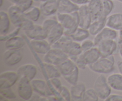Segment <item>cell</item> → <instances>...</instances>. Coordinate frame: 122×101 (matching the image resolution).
Wrapping results in <instances>:
<instances>
[{
    "mask_svg": "<svg viewBox=\"0 0 122 101\" xmlns=\"http://www.w3.org/2000/svg\"><path fill=\"white\" fill-rule=\"evenodd\" d=\"M11 23L15 27H19L24 32L29 30L34 26V22L27 19L24 12L17 6L12 5L7 10Z\"/></svg>",
    "mask_w": 122,
    "mask_h": 101,
    "instance_id": "cell-1",
    "label": "cell"
},
{
    "mask_svg": "<svg viewBox=\"0 0 122 101\" xmlns=\"http://www.w3.org/2000/svg\"><path fill=\"white\" fill-rule=\"evenodd\" d=\"M56 18L64 29V34L70 36L79 27L78 11L72 13H57Z\"/></svg>",
    "mask_w": 122,
    "mask_h": 101,
    "instance_id": "cell-2",
    "label": "cell"
},
{
    "mask_svg": "<svg viewBox=\"0 0 122 101\" xmlns=\"http://www.w3.org/2000/svg\"><path fill=\"white\" fill-rule=\"evenodd\" d=\"M115 58L114 56L101 57L94 64L88 65V67L93 72L98 74H107L115 70Z\"/></svg>",
    "mask_w": 122,
    "mask_h": 101,
    "instance_id": "cell-3",
    "label": "cell"
},
{
    "mask_svg": "<svg viewBox=\"0 0 122 101\" xmlns=\"http://www.w3.org/2000/svg\"><path fill=\"white\" fill-rule=\"evenodd\" d=\"M93 88L97 93L100 99L104 101L107 98L112 92V87L108 84L107 77L103 74H100L98 76L94 82Z\"/></svg>",
    "mask_w": 122,
    "mask_h": 101,
    "instance_id": "cell-4",
    "label": "cell"
},
{
    "mask_svg": "<svg viewBox=\"0 0 122 101\" xmlns=\"http://www.w3.org/2000/svg\"><path fill=\"white\" fill-rule=\"evenodd\" d=\"M17 91L20 99L25 101H30L34 93L31 81L26 77H20L17 82Z\"/></svg>",
    "mask_w": 122,
    "mask_h": 101,
    "instance_id": "cell-5",
    "label": "cell"
},
{
    "mask_svg": "<svg viewBox=\"0 0 122 101\" xmlns=\"http://www.w3.org/2000/svg\"><path fill=\"white\" fill-rule=\"evenodd\" d=\"M68 58V55L63 50L52 47L46 54L44 55L43 60L45 63L58 66Z\"/></svg>",
    "mask_w": 122,
    "mask_h": 101,
    "instance_id": "cell-6",
    "label": "cell"
},
{
    "mask_svg": "<svg viewBox=\"0 0 122 101\" xmlns=\"http://www.w3.org/2000/svg\"><path fill=\"white\" fill-rule=\"evenodd\" d=\"M23 59V53L20 49H6L2 53L3 62L8 67L19 64Z\"/></svg>",
    "mask_w": 122,
    "mask_h": 101,
    "instance_id": "cell-7",
    "label": "cell"
},
{
    "mask_svg": "<svg viewBox=\"0 0 122 101\" xmlns=\"http://www.w3.org/2000/svg\"><path fill=\"white\" fill-rule=\"evenodd\" d=\"M19 76L17 71H6L0 74V89L13 87L19 81Z\"/></svg>",
    "mask_w": 122,
    "mask_h": 101,
    "instance_id": "cell-8",
    "label": "cell"
},
{
    "mask_svg": "<svg viewBox=\"0 0 122 101\" xmlns=\"http://www.w3.org/2000/svg\"><path fill=\"white\" fill-rule=\"evenodd\" d=\"M101 54V57L113 55L118 49V43L115 40H104L97 46Z\"/></svg>",
    "mask_w": 122,
    "mask_h": 101,
    "instance_id": "cell-9",
    "label": "cell"
},
{
    "mask_svg": "<svg viewBox=\"0 0 122 101\" xmlns=\"http://www.w3.org/2000/svg\"><path fill=\"white\" fill-rule=\"evenodd\" d=\"M31 83L34 92L38 95L44 97H48L50 95H54L46 80L34 78L31 80Z\"/></svg>",
    "mask_w": 122,
    "mask_h": 101,
    "instance_id": "cell-10",
    "label": "cell"
},
{
    "mask_svg": "<svg viewBox=\"0 0 122 101\" xmlns=\"http://www.w3.org/2000/svg\"><path fill=\"white\" fill-rule=\"evenodd\" d=\"M29 48L37 54L44 55L52 48V45L46 39L30 40L29 42Z\"/></svg>",
    "mask_w": 122,
    "mask_h": 101,
    "instance_id": "cell-11",
    "label": "cell"
},
{
    "mask_svg": "<svg viewBox=\"0 0 122 101\" xmlns=\"http://www.w3.org/2000/svg\"><path fill=\"white\" fill-rule=\"evenodd\" d=\"M118 34L117 30L106 26L102 30H101L95 36L94 38V42L95 46H97L101 41L104 40H116Z\"/></svg>",
    "mask_w": 122,
    "mask_h": 101,
    "instance_id": "cell-12",
    "label": "cell"
},
{
    "mask_svg": "<svg viewBox=\"0 0 122 101\" xmlns=\"http://www.w3.org/2000/svg\"><path fill=\"white\" fill-rule=\"evenodd\" d=\"M78 14L79 17V27L88 29L92 21V19L87 4L79 6Z\"/></svg>",
    "mask_w": 122,
    "mask_h": 101,
    "instance_id": "cell-13",
    "label": "cell"
},
{
    "mask_svg": "<svg viewBox=\"0 0 122 101\" xmlns=\"http://www.w3.org/2000/svg\"><path fill=\"white\" fill-rule=\"evenodd\" d=\"M92 21L98 20L103 15V5L102 0H89L87 4Z\"/></svg>",
    "mask_w": 122,
    "mask_h": 101,
    "instance_id": "cell-14",
    "label": "cell"
},
{
    "mask_svg": "<svg viewBox=\"0 0 122 101\" xmlns=\"http://www.w3.org/2000/svg\"><path fill=\"white\" fill-rule=\"evenodd\" d=\"M58 5V0H46L41 2L39 6L41 14L44 16L50 17L57 14Z\"/></svg>",
    "mask_w": 122,
    "mask_h": 101,
    "instance_id": "cell-15",
    "label": "cell"
},
{
    "mask_svg": "<svg viewBox=\"0 0 122 101\" xmlns=\"http://www.w3.org/2000/svg\"><path fill=\"white\" fill-rule=\"evenodd\" d=\"M38 72V68L32 64H26L19 67L17 72L20 77H26L29 80L34 79Z\"/></svg>",
    "mask_w": 122,
    "mask_h": 101,
    "instance_id": "cell-16",
    "label": "cell"
},
{
    "mask_svg": "<svg viewBox=\"0 0 122 101\" xmlns=\"http://www.w3.org/2000/svg\"><path fill=\"white\" fill-rule=\"evenodd\" d=\"M26 37L30 40H40L46 39L47 37V33L44 29L42 25H36L25 32Z\"/></svg>",
    "mask_w": 122,
    "mask_h": 101,
    "instance_id": "cell-17",
    "label": "cell"
},
{
    "mask_svg": "<svg viewBox=\"0 0 122 101\" xmlns=\"http://www.w3.org/2000/svg\"><path fill=\"white\" fill-rule=\"evenodd\" d=\"M61 50H63L67 55L69 58L77 57L83 53L81 48V43L73 40L69 42Z\"/></svg>",
    "mask_w": 122,
    "mask_h": 101,
    "instance_id": "cell-18",
    "label": "cell"
},
{
    "mask_svg": "<svg viewBox=\"0 0 122 101\" xmlns=\"http://www.w3.org/2000/svg\"><path fill=\"white\" fill-rule=\"evenodd\" d=\"M64 34V29L60 23H58L48 32L46 39L51 45H52Z\"/></svg>",
    "mask_w": 122,
    "mask_h": 101,
    "instance_id": "cell-19",
    "label": "cell"
},
{
    "mask_svg": "<svg viewBox=\"0 0 122 101\" xmlns=\"http://www.w3.org/2000/svg\"><path fill=\"white\" fill-rule=\"evenodd\" d=\"M41 69L44 75H46V80L54 77H60L61 76L58 67L53 64L41 62Z\"/></svg>",
    "mask_w": 122,
    "mask_h": 101,
    "instance_id": "cell-20",
    "label": "cell"
},
{
    "mask_svg": "<svg viewBox=\"0 0 122 101\" xmlns=\"http://www.w3.org/2000/svg\"><path fill=\"white\" fill-rule=\"evenodd\" d=\"M106 26L119 31L122 29V13H116L110 14L107 17Z\"/></svg>",
    "mask_w": 122,
    "mask_h": 101,
    "instance_id": "cell-21",
    "label": "cell"
},
{
    "mask_svg": "<svg viewBox=\"0 0 122 101\" xmlns=\"http://www.w3.org/2000/svg\"><path fill=\"white\" fill-rule=\"evenodd\" d=\"M86 90V89L85 84L83 83H77L75 85H71L70 89L71 101H83V96Z\"/></svg>",
    "mask_w": 122,
    "mask_h": 101,
    "instance_id": "cell-22",
    "label": "cell"
},
{
    "mask_svg": "<svg viewBox=\"0 0 122 101\" xmlns=\"http://www.w3.org/2000/svg\"><path fill=\"white\" fill-rule=\"evenodd\" d=\"M25 38L19 36L11 38L4 42V46L7 49H20L26 44Z\"/></svg>",
    "mask_w": 122,
    "mask_h": 101,
    "instance_id": "cell-23",
    "label": "cell"
},
{
    "mask_svg": "<svg viewBox=\"0 0 122 101\" xmlns=\"http://www.w3.org/2000/svg\"><path fill=\"white\" fill-rule=\"evenodd\" d=\"M79 6L70 0H58V11L60 13H72L78 11Z\"/></svg>",
    "mask_w": 122,
    "mask_h": 101,
    "instance_id": "cell-24",
    "label": "cell"
},
{
    "mask_svg": "<svg viewBox=\"0 0 122 101\" xmlns=\"http://www.w3.org/2000/svg\"><path fill=\"white\" fill-rule=\"evenodd\" d=\"M82 55L88 65L94 64L101 57V54L97 46H94L92 48L83 52Z\"/></svg>",
    "mask_w": 122,
    "mask_h": 101,
    "instance_id": "cell-25",
    "label": "cell"
},
{
    "mask_svg": "<svg viewBox=\"0 0 122 101\" xmlns=\"http://www.w3.org/2000/svg\"><path fill=\"white\" fill-rule=\"evenodd\" d=\"M57 67L59 69L61 76L64 77L70 74L75 70L77 66L75 62L69 58Z\"/></svg>",
    "mask_w": 122,
    "mask_h": 101,
    "instance_id": "cell-26",
    "label": "cell"
},
{
    "mask_svg": "<svg viewBox=\"0 0 122 101\" xmlns=\"http://www.w3.org/2000/svg\"><path fill=\"white\" fill-rule=\"evenodd\" d=\"M106 20H107V17L102 16L98 20L92 21L91 24L88 28V30L91 35L95 36L101 30L103 29L106 26Z\"/></svg>",
    "mask_w": 122,
    "mask_h": 101,
    "instance_id": "cell-27",
    "label": "cell"
},
{
    "mask_svg": "<svg viewBox=\"0 0 122 101\" xmlns=\"http://www.w3.org/2000/svg\"><path fill=\"white\" fill-rule=\"evenodd\" d=\"M11 23L8 13L0 11V35H5L9 32Z\"/></svg>",
    "mask_w": 122,
    "mask_h": 101,
    "instance_id": "cell-28",
    "label": "cell"
},
{
    "mask_svg": "<svg viewBox=\"0 0 122 101\" xmlns=\"http://www.w3.org/2000/svg\"><path fill=\"white\" fill-rule=\"evenodd\" d=\"M107 81L112 89L117 91H122V74L121 73H113L107 77Z\"/></svg>",
    "mask_w": 122,
    "mask_h": 101,
    "instance_id": "cell-29",
    "label": "cell"
},
{
    "mask_svg": "<svg viewBox=\"0 0 122 101\" xmlns=\"http://www.w3.org/2000/svg\"><path fill=\"white\" fill-rule=\"evenodd\" d=\"M90 35V33H89L88 29L79 27L77 29V30L73 34H71L70 36L72 38L73 40L80 43L82 42L85 39H88Z\"/></svg>",
    "mask_w": 122,
    "mask_h": 101,
    "instance_id": "cell-30",
    "label": "cell"
},
{
    "mask_svg": "<svg viewBox=\"0 0 122 101\" xmlns=\"http://www.w3.org/2000/svg\"><path fill=\"white\" fill-rule=\"evenodd\" d=\"M24 13L27 19L33 22H36L39 20L41 14V11L39 7L33 6L30 8L28 10L24 12Z\"/></svg>",
    "mask_w": 122,
    "mask_h": 101,
    "instance_id": "cell-31",
    "label": "cell"
},
{
    "mask_svg": "<svg viewBox=\"0 0 122 101\" xmlns=\"http://www.w3.org/2000/svg\"><path fill=\"white\" fill-rule=\"evenodd\" d=\"M13 5L19 7L23 12L28 10L32 7L33 0H7Z\"/></svg>",
    "mask_w": 122,
    "mask_h": 101,
    "instance_id": "cell-32",
    "label": "cell"
},
{
    "mask_svg": "<svg viewBox=\"0 0 122 101\" xmlns=\"http://www.w3.org/2000/svg\"><path fill=\"white\" fill-rule=\"evenodd\" d=\"M16 95L12 90L11 87L0 89V101H11L15 99Z\"/></svg>",
    "mask_w": 122,
    "mask_h": 101,
    "instance_id": "cell-33",
    "label": "cell"
},
{
    "mask_svg": "<svg viewBox=\"0 0 122 101\" xmlns=\"http://www.w3.org/2000/svg\"><path fill=\"white\" fill-rule=\"evenodd\" d=\"M100 97L94 88H90L86 90L83 96V101H98Z\"/></svg>",
    "mask_w": 122,
    "mask_h": 101,
    "instance_id": "cell-34",
    "label": "cell"
},
{
    "mask_svg": "<svg viewBox=\"0 0 122 101\" xmlns=\"http://www.w3.org/2000/svg\"><path fill=\"white\" fill-rule=\"evenodd\" d=\"M79 70L77 67L75 68V70L71 72L70 74L64 77V78L71 85H75L78 83L79 80Z\"/></svg>",
    "mask_w": 122,
    "mask_h": 101,
    "instance_id": "cell-35",
    "label": "cell"
},
{
    "mask_svg": "<svg viewBox=\"0 0 122 101\" xmlns=\"http://www.w3.org/2000/svg\"><path fill=\"white\" fill-rule=\"evenodd\" d=\"M103 5V15L105 17H107L111 14L114 7L113 0H102Z\"/></svg>",
    "mask_w": 122,
    "mask_h": 101,
    "instance_id": "cell-36",
    "label": "cell"
},
{
    "mask_svg": "<svg viewBox=\"0 0 122 101\" xmlns=\"http://www.w3.org/2000/svg\"><path fill=\"white\" fill-rule=\"evenodd\" d=\"M73 40L72 38L70 36L66 35V34H64L59 40H57L54 44L52 45V48H58L62 49L63 48L67 43L69 42H70V40Z\"/></svg>",
    "mask_w": 122,
    "mask_h": 101,
    "instance_id": "cell-37",
    "label": "cell"
},
{
    "mask_svg": "<svg viewBox=\"0 0 122 101\" xmlns=\"http://www.w3.org/2000/svg\"><path fill=\"white\" fill-rule=\"evenodd\" d=\"M58 23L57 18L54 19V18H48L46 19L42 23V26L48 33V32L54 27L56 24H57Z\"/></svg>",
    "mask_w": 122,
    "mask_h": 101,
    "instance_id": "cell-38",
    "label": "cell"
},
{
    "mask_svg": "<svg viewBox=\"0 0 122 101\" xmlns=\"http://www.w3.org/2000/svg\"><path fill=\"white\" fill-rule=\"evenodd\" d=\"M73 61H74L76 64V66L80 69V70H85L88 65L87 63H86L85 60L84 58H83L82 53L79 55V56L76 57H73V58H70Z\"/></svg>",
    "mask_w": 122,
    "mask_h": 101,
    "instance_id": "cell-39",
    "label": "cell"
},
{
    "mask_svg": "<svg viewBox=\"0 0 122 101\" xmlns=\"http://www.w3.org/2000/svg\"><path fill=\"white\" fill-rule=\"evenodd\" d=\"M59 94L60 97H61L62 101H71V93H70V90L67 89L66 87L63 86L60 90Z\"/></svg>",
    "mask_w": 122,
    "mask_h": 101,
    "instance_id": "cell-40",
    "label": "cell"
},
{
    "mask_svg": "<svg viewBox=\"0 0 122 101\" xmlns=\"http://www.w3.org/2000/svg\"><path fill=\"white\" fill-rule=\"evenodd\" d=\"M81 48H82V52H85L90 49L92 48L94 46H96L94 43V40H90V39H85V40L81 42Z\"/></svg>",
    "mask_w": 122,
    "mask_h": 101,
    "instance_id": "cell-41",
    "label": "cell"
},
{
    "mask_svg": "<svg viewBox=\"0 0 122 101\" xmlns=\"http://www.w3.org/2000/svg\"><path fill=\"white\" fill-rule=\"evenodd\" d=\"M20 30H21V29L19 28V27H15V29L13 30L11 32H8L7 34H5V35H0V40L1 42H5L10 38L17 36Z\"/></svg>",
    "mask_w": 122,
    "mask_h": 101,
    "instance_id": "cell-42",
    "label": "cell"
},
{
    "mask_svg": "<svg viewBox=\"0 0 122 101\" xmlns=\"http://www.w3.org/2000/svg\"><path fill=\"white\" fill-rule=\"evenodd\" d=\"M106 101H122V95L118 94H110L105 100Z\"/></svg>",
    "mask_w": 122,
    "mask_h": 101,
    "instance_id": "cell-43",
    "label": "cell"
},
{
    "mask_svg": "<svg viewBox=\"0 0 122 101\" xmlns=\"http://www.w3.org/2000/svg\"><path fill=\"white\" fill-rule=\"evenodd\" d=\"M70 1H72L75 4L79 6H81L82 5L87 4L89 0H70Z\"/></svg>",
    "mask_w": 122,
    "mask_h": 101,
    "instance_id": "cell-44",
    "label": "cell"
},
{
    "mask_svg": "<svg viewBox=\"0 0 122 101\" xmlns=\"http://www.w3.org/2000/svg\"><path fill=\"white\" fill-rule=\"evenodd\" d=\"M118 43V52L120 57L122 58V40L119 39L117 42Z\"/></svg>",
    "mask_w": 122,
    "mask_h": 101,
    "instance_id": "cell-45",
    "label": "cell"
},
{
    "mask_svg": "<svg viewBox=\"0 0 122 101\" xmlns=\"http://www.w3.org/2000/svg\"><path fill=\"white\" fill-rule=\"evenodd\" d=\"M117 68H118V70H119V72L121 73L122 74V61H118L117 64Z\"/></svg>",
    "mask_w": 122,
    "mask_h": 101,
    "instance_id": "cell-46",
    "label": "cell"
},
{
    "mask_svg": "<svg viewBox=\"0 0 122 101\" xmlns=\"http://www.w3.org/2000/svg\"><path fill=\"white\" fill-rule=\"evenodd\" d=\"M119 39H121V40H122V29L120 30H119Z\"/></svg>",
    "mask_w": 122,
    "mask_h": 101,
    "instance_id": "cell-47",
    "label": "cell"
},
{
    "mask_svg": "<svg viewBox=\"0 0 122 101\" xmlns=\"http://www.w3.org/2000/svg\"><path fill=\"white\" fill-rule=\"evenodd\" d=\"M3 4V0H0V7H2Z\"/></svg>",
    "mask_w": 122,
    "mask_h": 101,
    "instance_id": "cell-48",
    "label": "cell"
},
{
    "mask_svg": "<svg viewBox=\"0 0 122 101\" xmlns=\"http://www.w3.org/2000/svg\"><path fill=\"white\" fill-rule=\"evenodd\" d=\"M46 1V0H39V2H44V1Z\"/></svg>",
    "mask_w": 122,
    "mask_h": 101,
    "instance_id": "cell-49",
    "label": "cell"
},
{
    "mask_svg": "<svg viewBox=\"0 0 122 101\" xmlns=\"http://www.w3.org/2000/svg\"><path fill=\"white\" fill-rule=\"evenodd\" d=\"M34 1H35V2H39V0H33Z\"/></svg>",
    "mask_w": 122,
    "mask_h": 101,
    "instance_id": "cell-50",
    "label": "cell"
},
{
    "mask_svg": "<svg viewBox=\"0 0 122 101\" xmlns=\"http://www.w3.org/2000/svg\"><path fill=\"white\" fill-rule=\"evenodd\" d=\"M117 1H119V2H122V0H117Z\"/></svg>",
    "mask_w": 122,
    "mask_h": 101,
    "instance_id": "cell-51",
    "label": "cell"
},
{
    "mask_svg": "<svg viewBox=\"0 0 122 101\" xmlns=\"http://www.w3.org/2000/svg\"></svg>",
    "mask_w": 122,
    "mask_h": 101,
    "instance_id": "cell-52",
    "label": "cell"
}]
</instances>
